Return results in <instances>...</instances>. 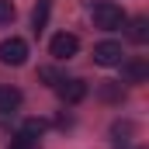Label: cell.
Returning a JSON list of instances; mask_svg holds the SVG:
<instances>
[{
	"label": "cell",
	"mask_w": 149,
	"mask_h": 149,
	"mask_svg": "<svg viewBox=\"0 0 149 149\" xmlns=\"http://www.w3.org/2000/svg\"><path fill=\"white\" fill-rule=\"evenodd\" d=\"M90 17H94V24L101 28V31H118V28H125V10L111 3V0H101V3H94L90 7Z\"/></svg>",
	"instance_id": "1"
},
{
	"label": "cell",
	"mask_w": 149,
	"mask_h": 149,
	"mask_svg": "<svg viewBox=\"0 0 149 149\" xmlns=\"http://www.w3.org/2000/svg\"><path fill=\"white\" fill-rule=\"evenodd\" d=\"M24 59H28V42L24 38H3L0 42V63L3 66H24Z\"/></svg>",
	"instance_id": "2"
},
{
	"label": "cell",
	"mask_w": 149,
	"mask_h": 149,
	"mask_svg": "<svg viewBox=\"0 0 149 149\" xmlns=\"http://www.w3.org/2000/svg\"><path fill=\"white\" fill-rule=\"evenodd\" d=\"M49 52H52L56 59H73L76 52H80V38L70 35V31H59V35L49 42Z\"/></svg>",
	"instance_id": "3"
},
{
	"label": "cell",
	"mask_w": 149,
	"mask_h": 149,
	"mask_svg": "<svg viewBox=\"0 0 149 149\" xmlns=\"http://www.w3.org/2000/svg\"><path fill=\"white\" fill-rule=\"evenodd\" d=\"M121 59H125L121 42H101V45H94V63L97 66H118Z\"/></svg>",
	"instance_id": "4"
},
{
	"label": "cell",
	"mask_w": 149,
	"mask_h": 149,
	"mask_svg": "<svg viewBox=\"0 0 149 149\" xmlns=\"http://www.w3.org/2000/svg\"><path fill=\"white\" fill-rule=\"evenodd\" d=\"M118 66H121L125 83H146V76H149V63L142 59V56H135V59H121Z\"/></svg>",
	"instance_id": "5"
},
{
	"label": "cell",
	"mask_w": 149,
	"mask_h": 149,
	"mask_svg": "<svg viewBox=\"0 0 149 149\" xmlns=\"http://www.w3.org/2000/svg\"><path fill=\"white\" fill-rule=\"evenodd\" d=\"M56 90H59V97H63L66 104H80V101L87 97V83H83V80H66V76H63V80L56 83Z\"/></svg>",
	"instance_id": "6"
},
{
	"label": "cell",
	"mask_w": 149,
	"mask_h": 149,
	"mask_svg": "<svg viewBox=\"0 0 149 149\" xmlns=\"http://www.w3.org/2000/svg\"><path fill=\"white\" fill-rule=\"evenodd\" d=\"M21 108V90L17 87H0V114H10Z\"/></svg>",
	"instance_id": "7"
},
{
	"label": "cell",
	"mask_w": 149,
	"mask_h": 149,
	"mask_svg": "<svg viewBox=\"0 0 149 149\" xmlns=\"http://www.w3.org/2000/svg\"><path fill=\"white\" fill-rule=\"evenodd\" d=\"M128 24V38L135 42V45H146L149 38V17H132V21H125Z\"/></svg>",
	"instance_id": "8"
},
{
	"label": "cell",
	"mask_w": 149,
	"mask_h": 149,
	"mask_svg": "<svg viewBox=\"0 0 149 149\" xmlns=\"http://www.w3.org/2000/svg\"><path fill=\"white\" fill-rule=\"evenodd\" d=\"M49 10H52V0H38L35 3V10H31V28L35 31H42L49 24Z\"/></svg>",
	"instance_id": "9"
},
{
	"label": "cell",
	"mask_w": 149,
	"mask_h": 149,
	"mask_svg": "<svg viewBox=\"0 0 149 149\" xmlns=\"http://www.w3.org/2000/svg\"><path fill=\"white\" fill-rule=\"evenodd\" d=\"M42 132H45V121H42V118H28V121L21 125V135H24V139H31V142H35Z\"/></svg>",
	"instance_id": "10"
},
{
	"label": "cell",
	"mask_w": 149,
	"mask_h": 149,
	"mask_svg": "<svg viewBox=\"0 0 149 149\" xmlns=\"http://www.w3.org/2000/svg\"><path fill=\"white\" fill-rule=\"evenodd\" d=\"M14 14H17L14 0H0V24H10V21H14Z\"/></svg>",
	"instance_id": "11"
},
{
	"label": "cell",
	"mask_w": 149,
	"mask_h": 149,
	"mask_svg": "<svg viewBox=\"0 0 149 149\" xmlns=\"http://www.w3.org/2000/svg\"><path fill=\"white\" fill-rule=\"evenodd\" d=\"M38 80H45L49 87H56L63 76H59V70H52V66H42V70H38Z\"/></svg>",
	"instance_id": "12"
},
{
	"label": "cell",
	"mask_w": 149,
	"mask_h": 149,
	"mask_svg": "<svg viewBox=\"0 0 149 149\" xmlns=\"http://www.w3.org/2000/svg\"><path fill=\"white\" fill-rule=\"evenodd\" d=\"M101 97H108V101H121V90H118V83H108V87L101 90Z\"/></svg>",
	"instance_id": "13"
},
{
	"label": "cell",
	"mask_w": 149,
	"mask_h": 149,
	"mask_svg": "<svg viewBox=\"0 0 149 149\" xmlns=\"http://www.w3.org/2000/svg\"><path fill=\"white\" fill-rule=\"evenodd\" d=\"M7 149H35V142H31V139H24V135L17 132V139H14V142H10Z\"/></svg>",
	"instance_id": "14"
}]
</instances>
